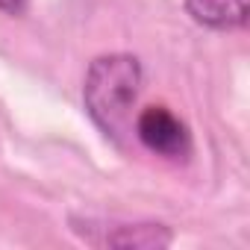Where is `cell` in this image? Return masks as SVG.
Returning <instances> with one entry per match:
<instances>
[{"label":"cell","instance_id":"obj_1","mask_svg":"<svg viewBox=\"0 0 250 250\" xmlns=\"http://www.w3.org/2000/svg\"><path fill=\"white\" fill-rule=\"evenodd\" d=\"M142 62L130 53H109L91 62L83 85V100L97 127L121 142V136L130 130V112L142 91Z\"/></svg>","mask_w":250,"mask_h":250},{"label":"cell","instance_id":"obj_4","mask_svg":"<svg viewBox=\"0 0 250 250\" xmlns=\"http://www.w3.org/2000/svg\"><path fill=\"white\" fill-rule=\"evenodd\" d=\"M0 9L9 12V15H21L27 9V0H0Z\"/></svg>","mask_w":250,"mask_h":250},{"label":"cell","instance_id":"obj_3","mask_svg":"<svg viewBox=\"0 0 250 250\" xmlns=\"http://www.w3.org/2000/svg\"><path fill=\"white\" fill-rule=\"evenodd\" d=\"M186 12L209 30H241L250 18L247 0H186Z\"/></svg>","mask_w":250,"mask_h":250},{"label":"cell","instance_id":"obj_2","mask_svg":"<svg viewBox=\"0 0 250 250\" xmlns=\"http://www.w3.org/2000/svg\"><path fill=\"white\" fill-rule=\"evenodd\" d=\"M136 136L150 153L165 159H186L191 150L188 127L165 106H147L136 118Z\"/></svg>","mask_w":250,"mask_h":250}]
</instances>
